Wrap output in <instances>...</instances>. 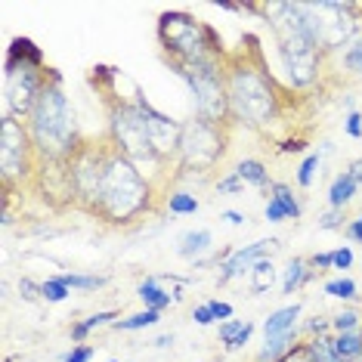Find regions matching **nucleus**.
I'll use <instances>...</instances> for the list:
<instances>
[{"mask_svg":"<svg viewBox=\"0 0 362 362\" xmlns=\"http://www.w3.org/2000/svg\"><path fill=\"white\" fill-rule=\"evenodd\" d=\"M152 347H158V350L174 347V334H161V337H155V341H152Z\"/></svg>","mask_w":362,"mask_h":362,"instance_id":"45","label":"nucleus"},{"mask_svg":"<svg viewBox=\"0 0 362 362\" xmlns=\"http://www.w3.org/2000/svg\"><path fill=\"white\" fill-rule=\"evenodd\" d=\"M136 298L146 303V310H168L170 303H177V298L170 291H164L161 288V279L158 276H146L143 282L136 285Z\"/></svg>","mask_w":362,"mask_h":362,"instance_id":"15","label":"nucleus"},{"mask_svg":"<svg viewBox=\"0 0 362 362\" xmlns=\"http://www.w3.org/2000/svg\"><path fill=\"white\" fill-rule=\"evenodd\" d=\"M233 174L242 180L245 186H257V189H263V192H269V189H273V183H276V180L269 177L267 164L257 161V158H245V161H238Z\"/></svg>","mask_w":362,"mask_h":362,"instance_id":"16","label":"nucleus"},{"mask_svg":"<svg viewBox=\"0 0 362 362\" xmlns=\"http://www.w3.org/2000/svg\"><path fill=\"white\" fill-rule=\"evenodd\" d=\"M325 294L328 298H337V300H356V282L353 279H332L325 282Z\"/></svg>","mask_w":362,"mask_h":362,"instance_id":"28","label":"nucleus"},{"mask_svg":"<svg viewBox=\"0 0 362 362\" xmlns=\"http://www.w3.org/2000/svg\"><path fill=\"white\" fill-rule=\"evenodd\" d=\"M202 204L199 199H195L192 192H186V189H170V195H168V211L170 214H177V217H189V214H195Z\"/></svg>","mask_w":362,"mask_h":362,"instance_id":"22","label":"nucleus"},{"mask_svg":"<svg viewBox=\"0 0 362 362\" xmlns=\"http://www.w3.org/2000/svg\"><path fill=\"white\" fill-rule=\"evenodd\" d=\"M269 195H273V199L288 211V220H298V217H300V211H303V208H300V202L294 199V189L288 186V183H273Z\"/></svg>","mask_w":362,"mask_h":362,"instance_id":"26","label":"nucleus"},{"mask_svg":"<svg viewBox=\"0 0 362 362\" xmlns=\"http://www.w3.org/2000/svg\"><path fill=\"white\" fill-rule=\"evenodd\" d=\"M96 78H103L100 84V93H103V103H105V115H109V130L105 134L112 136V143L118 146V152L130 158L143 170L146 177L158 180L164 177L170 186L177 183L174 174H168L170 164L155 152L152 146V136H149V124H146V115L136 103V87H134V100H124V96L115 93V81H118V71L115 69H105V65H96L93 69Z\"/></svg>","mask_w":362,"mask_h":362,"instance_id":"2","label":"nucleus"},{"mask_svg":"<svg viewBox=\"0 0 362 362\" xmlns=\"http://www.w3.org/2000/svg\"><path fill=\"white\" fill-rule=\"evenodd\" d=\"M344 235L350 238V242H362V214L356 220H350L347 226H344Z\"/></svg>","mask_w":362,"mask_h":362,"instance_id":"42","label":"nucleus"},{"mask_svg":"<svg viewBox=\"0 0 362 362\" xmlns=\"http://www.w3.org/2000/svg\"><path fill=\"white\" fill-rule=\"evenodd\" d=\"M28 134L44 164H65L84 143L75 109L62 90V75L56 69H47L44 90H40L37 105L28 118Z\"/></svg>","mask_w":362,"mask_h":362,"instance_id":"4","label":"nucleus"},{"mask_svg":"<svg viewBox=\"0 0 362 362\" xmlns=\"http://www.w3.org/2000/svg\"><path fill=\"white\" fill-rule=\"evenodd\" d=\"M93 353H96V347H90V344H71V353L62 362H90Z\"/></svg>","mask_w":362,"mask_h":362,"instance_id":"34","label":"nucleus"},{"mask_svg":"<svg viewBox=\"0 0 362 362\" xmlns=\"http://www.w3.org/2000/svg\"><path fill=\"white\" fill-rule=\"evenodd\" d=\"M347 362H362V353H359V356H353V359H347Z\"/></svg>","mask_w":362,"mask_h":362,"instance_id":"46","label":"nucleus"},{"mask_svg":"<svg viewBox=\"0 0 362 362\" xmlns=\"http://www.w3.org/2000/svg\"><path fill=\"white\" fill-rule=\"evenodd\" d=\"M344 130H347V136H353V139L362 136V115L356 109L347 112V124H344Z\"/></svg>","mask_w":362,"mask_h":362,"instance_id":"37","label":"nucleus"},{"mask_svg":"<svg viewBox=\"0 0 362 362\" xmlns=\"http://www.w3.org/2000/svg\"><path fill=\"white\" fill-rule=\"evenodd\" d=\"M161 322V313L158 310H143L136 316H127V319H118L112 328L115 332H139V328H152Z\"/></svg>","mask_w":362,"mask_h":362,"instance_id":"23","label":"nucleus"},{"mask_svg":"<svg viewBox=\"0 0 362 362\" xmlns=\"http://www.w3.org/2000/svg\"><path fill=\"white\" fill-rule=\"evenodd\" d=\"M229 127L233 124H214L204 118L183 121L177 152V183L186 177H204L226 158L229 152Z\"/></svg>","mask_w":362,"mask_h":362,"instance_id":"8","label":"nucleus"},{"mask_svg":"<svg viewBox=\"0 0 362 362\" xmlns=\"http://www.w3.org/2000/svg\"><path fill=\"white\" fill-rule=\"evenodd\" d=\"M245 189V183L238 180L235 174H229V177H223V180H217V192L220 195H238Z\"/></svg>","mask_w":362,"mask_h":362,"instance_id":"35","label":"nucleus"},{"mask_svg":"<svg viewBox=\"0 0 362 362\" xmlns=\"http://www.w3.org/2000/svg\"><path fill=\"white\" fill-rule=\"evenodd\" d=\"M356 192H359V183L347 174V170H341V174L334 177L332 189H328V208L344 211V208H347V204L353 202V195H356Z\"/></svg>","mask_w":362,"mask_h":362,"instance_id":"18","label":"nucleus"},{"mask_svg":"<svg viewBox=\"0 0 362 362\" xmlns=\"http://www.w3.org/2000/svg\"><path fill=\"white\" fill-rule=\"evenodd\" d=\"M242 10L260 13L269 22L279 47V59H282V69L288 75V87L307 90L316 84L319 75H322L325 53L313 40L298 0H288V4H242Z\"/></svg>","mask_w":362,"mask_h":362,"instance_id":"3","label":"nucleus"},{"mask_svg":"<svg viewBox=\"0 0 362 362\" xmlns=\"http://www.w3.org/2000/svg\"><path fill=\"white\" fill-rule=\"evenodd\" d=\"M298 316H300V303H291V307H282L276 313H269L267 322H263V337H288L298 334Z\"/></svg>","mask_w":362,"mask_h":362,"instance_id":"13","label":"nucleus"},{"mask_svg":"<svg viewBox=\"0 0 362 362\" xmlns=\"http://www.w3.org/2000/svg\"><path fill=\"white\" fill-rule=\"evenodd\" d=\"M168 65L186 81L189 93H192L195 118L214 121V124H233L229 121V93H226L223 62L204 59V62H168Z\"/></svg>","mask_w":362,"mask_h":362,"instance_id":"9","label":"nucleus"},{"mask_svg":"<svg viewBox=\"0 0 362 362\" xmlns=\"http://www.w3.org/2000/svg\"><path fill=\"white\" fill-rule=\"evenodd\" d=\"M192 322H195V325H202V328H208V325L214 322V313H211L208 303H199V307L192 310Z\"/></svg>","mask_w":362,"mask_h":362,"instance_id":"39","label":"nucleus"},{"mask_svg":"<svg viewBox=\"0 0 362 362\" xmlns=\"http://www.w3.org/2000/svg\"><path fill=\"white\" fill-rule=\"evenodd\" d=\"M347 174H350L353 180H356V183H359V189H362V158H356V161L350 164V168H347Z\"/></svg>","mask_w":362,"mask_h":362,"instance_id":"44","label":"nucleus"},{"mask_svg":"<svg viewBox=\"0 0 362 362\" xmlns=\"http://www.w3.org/2000/svg\"><path fill=\"white\" fill-rule=\"evenodd\" d=\"M223 220H226V223H233V226H245V220H248V217H245V214H238V211H223Z\"/></svg>","mask_w":362,"mask_h":362,"instance_id":"43","label":"nucleus"},{"mask_svg":"<svg viewBox=\"0 0 362 362\" xmlns=\"http://www.w3.org/2000/svg\"><path fill=\"white\" fill-rule=\"evenodd\" d=\"M319 229H344V211L328 208L322 217H319Z\"/></svg>","mask_w":362,"mask_h":362,"instance_id":"33","label":"nucleus"},{"mask_svg":"<svg viewBox=\"0 0 362 362\" xmlns=\"http://www.w3.org/2000/svg\"><path fill=\"white\" fill-rule=\"evenodd\" d=\"M19 291H22V298L25 300H44V294H40V282H31V279H22Z\"/></svg>","mask_w":362,"mask_h":362,"instance_id":"36","label":"nucleus"},{"mask_svg":"<svg viewBox=\"0 0 362 362\" xmlns=\"http://www.w3.org/2000/svg\"><path fill=\"white\" fill-rule=\"evenodd\" d=\"M322 168V155H307L303 158V164L298 168V186L300 189H310L313 180H316V170Z\"/></svg>","mask_w":362,"mask_h":362,"instance_id":"29","label":"nucleus"},{"mask_svg":"<svg viewBox=\"0 0 362 362\" xmlns=\"http://www.w3.org/2000/svg\"><path fill=\"white\" fill-rule=\"evenodd\" d=\"M37 170L40 155L28 134V124L4 115L0 118V183H4V199L10 202L16 186L25 189L28 183H35Z\"/></svg>","mask_w":362,"mask_h":362,"instance_id":"10","label":"nucleus"},{"mask_svg":"<svg viewBox=\"0 0 362 362\" xmlns=\"http://www.w3.org/2000/svg\"><path fill=\"white\" fill-rule=\"evenodd\" d=\"M118 146L112 143L109 134L84 136L81 149L69 158V180H71V204L84 214H93V204L100 199L103 177L109 168V158Z\"/></svg>","mask_w":362,"mask_h":362,"instance_id":"11","label":"nucleus"},{"mask_svg":"<svg viewBox=\"0 0 362 362\" xmlns=\"http://www.w3.org/2000/svg\"><path fill=\"white\" fill-rule=\"evenodd\" d=\"M155 202H158L155 183L134 161L115 149V155L109 158V168H105V177H103L100 199H96L90 217L103 220L109 226H130L136 220H143L146 214H152Z\"/></svg>","mask_w":362,"mask_h":362,"instance_id":"5","label":"nucleus"},{"mask_svg":"<svg viewBox=\"0 0 362 362\" xmlns=\"http://www.w3.org/2000/svg\"><path fill=\"white\" fill-rule=\"evenodd\" d=\"M251 332H254V322H248V319H229V322H220L217 337L226 350H242L248 344Z\"/></svg>","mask_w":362,"mask_h":362,"instance_id":"17","label":"nucleus"},{"mask_svg":"<svg viewBox=\"0 0 362 362\" xmlns=\"http://www.w3.org/2000/svg\"><path fill=\"white\" fill-rule=\"evenodd\" d=\"M332 328H334V334L356 332V328H362V322H359V313H356V310H341V313H337V316L332 319Z\"/></svg>","mask_w":362,"mask_h":362,"instance_id":"31","label":"nucleus"},{"mask_svg":"<svg viewBox=\"0 0 362 362\" xmlns=\"http://www.w3.org/2000/svg\"><path fill=\"white\" fill-rule=\"evenodd\" d=\"M226 93H229V121L251 130L273 127L291 109V87H282L269 71L257 35H242V44L223 56Z\"/></svg>","mask_w":362,"mask_h":362,"instance_id":"1","label":"nucleus"},{"mask_svg":"<svg viewBox=\"0 0 362 362\" xmlns=\"http://www.w3.org/2000/svg\"><path fill=\"white\" fill-rule=\"evenodd\" d=\"M40 294H44L47 303H59V300L69 298V288L62 285L59 276H50V279H44V282H40Z\"/></svg>","mask_w":362,"mask_h":362,"instance_id":"30","label":"nucleus"},{"mask_svg":"<svg viewBox=\"0 0 362 362\" xmlns=\"http://www.w3.org/2000/svg\"><path fill=\"white\" fill-rule=\"evenodd\" d=\"M313 269H334V251H322V254H313L310 257Z\"/></svg>","mask_w":362,"mask_h":362,"instance_id":"38","label":"nucleus"},{"mask_svg":"<svg viewBox=\"0 0 362 362\" xmlns=\"http://www.w3.org/2000/svg\"><path fill=\"white\" fill-rule=\"evenodd\" d=\"M263 217L269 220V223H285L288 220V211L282 208V204H279L273 195H269V202H267V208H263Z\"/></svg>","mask_w":362,"mask_h":362,"instance_id":"32","label":"nucleus"},{"mask_svg":"<svg viewBox=\"0 0 362 362\" xmlns=\"http://www.w3.org/2000/svg\"><path fill=\"white\" fill-rule=\"evenodd\" d=\"M208 307H211V313H214V319H223V322H229V319H233V303L208 300Z\"/></svg>","mask_w":362,"mask_h":362,"instance_id":"40","label":"nucleus"},{"mask_svg":"<svg viewBox=\"0 0 362 362\" xmlns=\"http://www.w3.org/2000/svg\"><path fill=\"white\" fill-rule=\"evenodd\" d=\"M353 267V248L344 245V248L334 251V269H350Z\"/></svg>","mask_w":362,"mask_h":362,"instance_id":"41","label":"nucleus"},{"mask_svg":"<svg viewBox=\"0 0 362 362\" xmlns=\"http://www.w3.org/2000/svg\"><path fill=\"white\" fill-rule=\"evenodd\" d=\"M334 353H337V359H341V362L359 356V353H362V328H356V332L334 334Z\"/></svg>","mask_w":362,"mask_h":362,"instance_id":"21","label":"nucleus"},{"mask_svg":"<svg viewBox=\"0 0 362 362\" xmlns=\"http://www.w3.org/2000/svg\"><path fill=\"white\" fill-rule=\"evenodd\" d=\"M300 16L307 22L319 50L332 56L362 37V4L353 0H298Z\"/></svg>","mask_w":362,"mask_h":362,"instance_id":"7","label":"nucleus"},{"mask_svg":"<svg viewBox=\"0 0 362 362\" xmlns=\"http://www.w3.org/2000/svg\"><path fill=\"white\" fill-rule=\"evenodd\" d=\"M276 282V267L269 263L267 257L254 263V269H251V291L254 294H263V291H269Z\"/></svg>","mask_w":362,"mask_h":362,"instance_id":"24","label":"nucleus"},{"mask_svg":"<svg viewBox=\"0 0 362 362\" xmlns=\"http://www.w3.org/2000/svg\"><path fill=\"white\" fill-rule=\"evenodd\" d=\"M112 362H118V359H112Z\"/></svg>","mask_w":362,"mask_h":362,"instance_id":"47","label":"nucleus"},{"mask_svg":"<svg viewBox=\"0 0 362 362\" xmlns=\"http://www.w3.org/2000/svg\"><path fill=\"white\" fill-rule=\"evenodd\" d=\"M273 248H279V238H260V242L248 245V248H238V251H233V254H229V257H226L223 263H220L217 285H226V282H233L235 276H245V273L251 276L254 263L263 260V254H267V251H273Z\"/></svg>","mask_w":362,"mask_h":362,"instance_id":"12","label":"nucleus"},{"mask_svg":"<svg viewBox=\"0 0 362 362\" xmlns=\"http://www.w3.org/2000/svg\"><path fill=\"white\" fill-rule=\"evenodd\" d=\"M158 44L168 62H223L226 56V47L217 31L183 10H170L158 16Z\"/></svg>","mask_w":362,"mask_h":362,"instance_id":"6","label":"nucleus"},{"mask_svg":"<svg viewBox=\"0 0 362 362\" xmlns=\"http://www.w3.org/2000/svg\"><path fill=\"white\" fill-rule=\"evenodd\" d=\"M211 245H214L211 229H189V233L180 235L177 254H180V257H186V260H192V263H199L202 254L211 251Z\"/></svg>","mask_w":362,"mask_h":362,"instance_id":"14","label":"nucleus"},{"mask_svg":"<svg viewBox=\"0 0 362 362\" xmlns=\"http://www.w3.org/2000/svg\"><path fill=\"white\" fill-rule=\"evenodd\" d=\"M115 322H118V310H103V313L87 316L84 322H75L69 334H71V341H75V344H84L90 332H96V328H103V325H115Z\"/></svg>","mask_w":362,"mask_h":362,"instance_id":"20","label":"nucleus"},{"mask_svg":"<svg viewBox=\"0 0 362 362\" xmlns=\"http://www.w3.org/2000/svg\"><path fill=\"white\" fill-rule=\"evenodd\" d=\"M62 285L69 288H78V291H96V288L109 285V276H81V273H59Z\"/></svg>","mask_w":362,"mask_h":362,"instance_id":"25","label":"nucleus"},{"mask_svg":"<svg viewBox=\"0 0 362 362\" xmlns=\"http://www.w3.org/2000/svg\"><path fill=\"white\" fill-rule=\"evenodd\" d=\"M313 273H316V269L310 267L307 257L288 260V269H285V279H282V294H294L298 288H303L313 279Z\"/></svg>","mask_w":362,"mask_h":362,"instance_id":"19","label":"nucleus"},{"mask_svg":"<svg viewBox=\"0 0 362 362\" xmlns=\"http://www.w3.org/2000/svg\"><path fill=\"white\" fill-rule=\"evenodd\" d=\"M341 65H344V71H347V75L362 78V37H356L347 50H344Z\"/></svg>","mask_w":362,"mask_h":362,"instance_id":"27","label":"nucleus"}]
</instances>
